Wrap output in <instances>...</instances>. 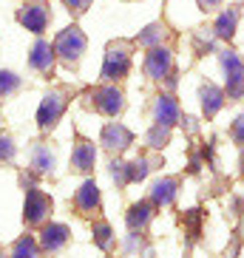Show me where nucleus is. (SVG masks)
Listing matches in <instances>:
<instances>
[{
    "instance_id": "1",
    "label": "nucleus",
    "mask_w": 244,
    "mask_h": 258,
    "mask_svg": "<svg viewBox=\"0 0 244 258\" xmlns=\"http://www.w3.org/2000/svg\"><path fill=\"white\" fill-rule=\"evenodd\" d=\"M221 66H224V74H227V94H230V99H238L244 94V62L238 60V54L224 51L221 54Z\"/></svg>"
},
{
    "instance_id": "2",
    "label": "nucleus",
    "mask_w": 244,
    "mask_h": 258,
    "mask_svg": "<svg viewBox=\"0 0 244 258\" xmlns=\"http://www.w3.org/2000/svg\"><path fill=\"white\" fill-rule=\"evenodd\" d=\"M85 48V37H83V31L77 29V26H71V29H66L57 37V43H54V51L60 54L66 62H74L80 60V54H83Z\"/></svg>"
},
{
    "instance_id": "3",
    "label": "nucleus",
    "mask_w": 244,
    "mask_h": 258,
    "mask_svg": "<svg viewBox=\"0 0 244 258\" xmlns=\"http://www.w3.org/2000/svg\"><path fill=\"white\" fill-rule=\"evenodd\" d=\"M131 66V57L125 54V48H111L105 57V66H102V77L105 80H119V77H125V71H128Z\"/></svg>"
},
{
    "instance_id": "4",
    "label": "nucleus",
    "mask_w": 244,
    "mask_h": 258,
    "mask_svg": "<svg viewBox=\"0 0 244 258\" xmlns=\"http://www.w3.org/2000/svg\"><path fill=\"white\" fill-rule=\"evenodd\" d=\"M17 20H20L29 31L40 34V31L46 29V23H48V9L43 6V3H31V6H26L23 12L17 15Z\"/></svg>"
},
{
    "instance_id": "5",
    "label": "nucleus",
    "mask_w": 244,
    "mask_h": 258,
    "mask_svg": "<svg viewBox=\"0 0 244 258\" xmlns=\"http://www.w3.org/2000/svg\"><path fill=\"white\" fill-rule=\"evenodd\" d=\"M63 108H66L63 94H51V97H46V99H43V105H40V114H37L40 125H43V128H51L54 122L60 119Z\"/></svg>"
},
{
    "instance_id": "6",
    "label": "nucleus",
    "mask_w": 244,
    "mask_h": 258,
    "mask_svg": "<svg viewBox=\"0 0 244 258\" xmlns=\"http://www.w3.org/2000/svg\"><path fill=\"white\" fill-rule=\"evenodd\" d=\"M145 71H148V77H153V80H162V77L170 71V54L165 51V48H153V51L148 54V60H145Z\"/></svg>"
},
{
    "instance_id": "7",
    "label": "nucleus",
    "mask_w": 244,
    "mask_h": 258,
    "mask_svg": "<svg viewBox=\"0 0 244 258\" xmlns=\"http://www.w3.org/2000/svg\"><path fill=\"white\" fill-rule=\"evenodd\" d=\"M48 199L40 193V190H29V196H26V219L29 221H40L43 216L48 213Z\"/></svg>"
},
{
    "instance_id": "8",
    "label": "nucleus",
    "mask_w": 244,
    "mask_h": 258,
    "mask_svg": "<svg viewBox=\"0 0 244 258\" xmlns=\"http://www.w3.org/2000/svg\"><path fill=\"white\" fill-rule=\"evenodd\" d=\"M94 105L102 111V114H116L122 108V94L116 88H102V91L94 94Z\"/></svg>"
},
{
    "instance_id": "9",
    "label": "nucleus",
    "mask_w": 244,
    "mask_h": 258,
    "mask_svg": "<svg viewBox=\"0 0 244 258\" xmlns=\"http://www.w3.org/2000/svg\"><path fill=\"white\" fill-rule=\"evenodd\" d=\"M131 131L122 128V125H108L105 131H102V142L108 145V148H125V145H131Z\"/></svg>"
},
{
    "instance_id": "10",
    "label": "nucleus",
    "mask_w": 244,
    "mask_h": 258,
    "mask_svg": "<svg viewBox=\"0 0 244 258\" xmlns=\"http://www.w3.org/2000/svg\"><path fill=\"white\" fill-rule=\"evenodd\" d=\"M94 159H97L94 145L80 142V145H77V151H74V156H71V165H74L77 170H88V167H94Z\"/></svg>"
},
{
    "instance_id": "11",
    "label": "nucleus",
    "mask_w": 244,
    "mask_h": 258,
    "mask_svg": "<svg viewBox=\"0 0 244 258\" xmlns=\"http://www.w3.org/2000/svg\"><path fill=\"white\" fill-rule=\"evenodd\" d=\"M176 119H179L176 102L170 97H159V102H156V122H159V125H173Z\"/></svg>"
},
{
    "instance_id": "12",
    "label": "nucleus",
    "mask_w": 244,
    "mask_h": 258,
    "mask_svg": "<svg viewBox=\"0 0 244 258\" xmlns=\"http://www.w3.org/2000/svg\"><path fill=\"white\" fill-rule=\"evenodd\" d=\"M31 66L34 69H40V71H48L51 69V60H54V48L48 46V43H37V46L31 48Z\"/></svg>"
},
{
    "instance_id": "13",
    "label": "nucleus",
    "mask_w": 244,
    "mask_h": 258,
    "mask_svg": "<svg viewBox=\"0 0 244 258\" xmlns=\"http://www.w3.org/2000/svg\"><path fill=\"white\" fill-rule=\"evenodd\" d=\"M97 205H99L97 184H94V182H85L83 187H80V193H77V207H80V210H94Z\"/></svg>"
},
{
    "instance_id": "14",
    "label": "nucleus",
    "mask_w": 244,
    "mask_h": 258,
    "mask_svg": "<svg viewBox=\"0 0 244 258\" xmlns=\"http://www.w3.org/2000/svg\"><path fill=\"white\" fill-rule=\"evenodd\" d=\"M202 105H205V114H207V116H213L216 111L224 105V97H221V91L216 88V85H207V88H202Z\"/></svg>"
},
{
    "instance_id": "15",
    "label": "nucleus",
    "mask_w": 244,
    "mask_h": 258,
    "mask_svg": "<svg viewBox=\"0 0 244 258\" xmlns=\"http://www.w3.org/2000/svg\"><path fill=\"white\" fill-rule=\"evenodd\" d=\"M66 235H69V230L63 227V224H51V227L43 230V247H46V250H57V247L66 241Z\"/></svg>"
},
{
    "instance_id": "16",
    "label": "nucleus",
    "mask_w": 244,
    "mask_h": 258,
    "mask_svg": "<svg viewBox=\"0 0 244 258\" xmlns=\"http://www.w3.org/2000/svg\"><path fill=\"white\" fill-rule=\"evenodd\" d=\"M236 23H238V12L236 9H230V12H224V15L216 20V34H219V37H233Z\"/></svg>"
},
{
    "instance_id": "17",
    "label": "nucleus",
    "mask_w": 244,
    "mask_h": 258,
    "mask_svg": "<svg viewBox=\"0 0 244 258\" xmlns=\"http://www.w3.org/2000/svg\"><path fill=\"white\" fill-rule=\"evenodd\" d=\"M173 193H176V182H170V179H165V182H156L153 184V202L156 205H170L173 202Z\"/></svg>"
},
{
    "instance_id": "18",
    "label": "nucleus",
    "mask_w": 244,
    "mask_h": 258,
    "mask_svg": "<svg viewBox=\"0 0 244 258\" xmlns=\"http://www.w3.org/2000/svg\"><path fill=\"white\" fill-rule=\"evenodd\" d=\"M148 219H151V207H148V205H137V207H131V216H128L131 230L145 227V224H148Z\"/></svg>"
},
{
    "instance_id": "19",
    "label": "nucleus",
    "mask_w": 244,
    "mask_h": 258,
    "mask_svg": "<svg viewBox=\"0 0 244 258\" xmlns=\"http://www.w3.org/2000/svg\"><path fill=\"white\" fill-rule=\"evenodd\" d=\"M17 88V77L9 74V71H0V97L3 94H12Z\"/></svg>"
},
{
    "instance_id": "20",
    "label": "nucleus",
    "mask_w": 244,
    "mask_h": 258,
    "mask_svg": "<svg viewBox=\"0 0 244 258\" xmlns=\"http://www.w3.org/2000/svg\"><path fill=\"white\" fill-rule=\"evenodd\" d=\"M34 167H37V170H48V167H51V153H48L46 148H37V159H34Z\"/></svg>"
},
{
    "instance_id": "21",
    "label": "nucleus",
    "mask_w": 244,
    "mask_h": 258,
    "mask_svg": "<svg viewBox=\"0 0 244 258\" xmlns=\"http://www.w3.org/2000/svg\"><path fill=\"white\" fill-rule=\"evenodd\" d=\"M15 258H34V244H31V241H20V244H17V255Z\"/></svg>"
},
{
    "instance_id": "22",
    "label": "nucleus",
    "mask_w": 244,
    "mask_h": 258,
    "mask_svg": "<svg viewBox=\"0 0 244 258\" xmlns=\"http://www.w3.org/2000/svg\"><path fill=\"white\" fill-rule=\"evenodd\" d=\"M12 153H15V148L9 142V137H0V159H12Z\"/></svg>"
},
{
    "instance_id": "23",
    "label": "nucleus",
    "mask_w": 244,
    "mask_h": 258,
    "mask_svg": "<svg viewBox=\"0 0 244 258\" xmlns=\"http://www.w3.org/2000/svg\"><path fill=\"white\" fill-rule=\"evenodd\" d=\"M233 139H236V142H244V116H238L236 125H233Z\"/></svg>"
},
{
    "instance_id": "24",
    "label": "nucleus",
    "mask_w": 244,
    "mask_h": 258,
    "mask_svg": "<svg viewBox=\"0 0 244 258\" xmlns=\"http://www.w3.org/2000/svg\"><path fill=\"white\" fill-rule=\"evenodd\" d=\"M66 3H69V6L74 9V12H85V6H88L91 0H66Z\"/></svg>"
},
{
    "instance_id": "25",
    "label": "nucleus",
    "mask_w": 244,
    "mask_h": 258,
    "mask_svg": "<svg viewBox=\"0 0 244 258\" xmlns=\"http://www.w3.org/2000/svg\"><path fill=\"white\" fill-rule=\"evenodd\" d=\"M97 241L99 244H108V227H97Z\"/></svg>"
},
{
    "instance_id": "26",
    "label": "nucleus",
    "mask_w": 244,
    "mask_h": 258,
    "mask_svg": "<svg viewBox=\"0 0 244 258\" xmlns=\"http://www.w3.org/2000/svg\"><path fill=\"white\" fill-rule=\"evenodd\" d=\"M221 0H199V6L202 9H213V6H219Z\"/></svg>"
},
{
    "instance_id": "27",
    "label": "nucleus",
    "mask_w": 244,
    "mask_h": 258,
    "mask_svg": "<svg viewBox=\"0 0 244 258\" xmlns=\"http://www.w3.org/2000/svg\"><path fill=\"white\" fill-rule=\"evenodd\" d=\"M241 170H244V153H241Z\"/></svg>"
}]
</instances>
